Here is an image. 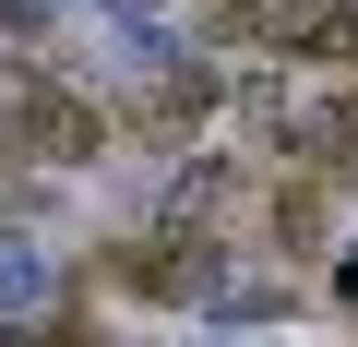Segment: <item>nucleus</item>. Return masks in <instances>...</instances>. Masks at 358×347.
<instances>
[{
  "mask_svg": "<svg viewBox=\"0 0 358 347\" xmlns=\"http://www.w3.org/2000/svg\"><path fill=\"white\" fill-rule=\"evenodd\" d=\"M275 48L287 60H358V13L346 0H299V13H275Z\"/></svg>",
  "mask_w": 358,
  "mask_h": 347,
  "instance_id": "nucleus-3",
  "label": "nucleus"
},
{
  "mask_svg": "<svg viewBox=\"0 0 358 347\" xmlns=\"http://www.w3.org/2000/svg\"><path fill=\"white\" fill-rule=\"evenodd\" d=\"M275 240H287V252H322V240H334V168H310V180L275 192Z\"/></svg>",
  "mask_w": 358,
  "mask_h": 347,
  "instance_id": "nucleus-4",
  "label": "nucleus"
},
{
  "mask_svg": "<svg viewBox=\"0 0 358 347\" xmlns=\"http://www.w3.org/2000/svg\"><path fill=\"white\" fill-rule=\"evenodd\" d=\"M108 287H120V299H143V311H192V299H215V228L179 204V216H155V228L108 240Z\"/></svg>",
  "mask_w": 358,
  "mask_h": 347,
  "instance_id": "nucleus-1",
  "label": "nucleus"
},
{
  "mask_svg": "<svg viewBox=\"0 0 358 347\" xmlns=\"http://www.w3.org/2000/svg\"><path fill=\"white\" fill-rule=\"evenodd\" d=\"M0 144H13V156H96L108 144V120L72 96V84H13V108H0Z\"/></svg>",
  "mask_w": 358,
  "mask_h": 347,
  "instance_id": "nucleus-2",
  "label": "nucleus"
}]
</instances>
